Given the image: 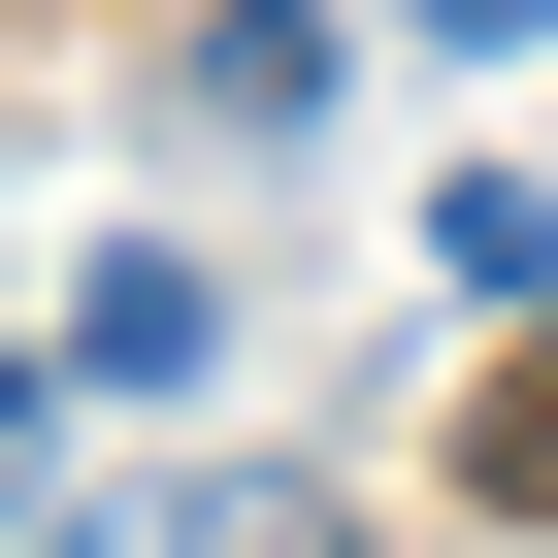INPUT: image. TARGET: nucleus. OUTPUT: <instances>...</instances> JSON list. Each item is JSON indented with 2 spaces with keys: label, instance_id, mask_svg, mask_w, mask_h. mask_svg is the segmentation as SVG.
I'll list each match as a JSON object with an SVG mask.
<instances>
[{
  "label": "nucleus",
  "instance_id": "20e7f679",
  "mask_svg": "<svg viewBox=\"0 0 558 558\" xmlns=\"http://www.w3.org/2000/svg\"><path fill=\"white\" fill-rule=\"evenodd\" d=\"M427 296H493V329H558V165H460V197H427Z\"/></svg>",
  "mask_w": 558,
  "mask_h": 558
},
{
  "label": "nucleus",
  "instance_id": "f03ea898",
  "mask_svg": "<svg viewBox=\"0 0 558 558\" xmlns=\"http://www.w3.org/2000/svg\"><path fill=\"white\" fill-rule=\"evenodd\" d=\"M165 132L197 165H296L329 132V0H197V34H165Z\"/></svg>",
  "mask_w": 558,
  "mask_h": 558
},
{
  "label": "nucleus",
  "instance_id": "f257e3e1",
  "mask_svg": "<svg viewBox=\"0 0 558 558\" xmlns=\"http://www.w3.org/2000/svg\"><path fill=\"white\" fill-rule=\"evenodd\" d=\"M34 362H66V395H197V362H230V263H197V230H99Z\"/></svg>",
  "mask_w": 558,
  "mask_h": 558
},
{
  "label": "nucleus",
  "instance_id": "7ed1b4c3",
  "mask_svg": "<svg viewBox=\"0 0 558 558\" xmlns=\"http://www.w3.org/2000/svg\"><path fill=\"white\" fill-rule=\"evenodd\" d=\"M34 558H362V525H329V493H66Z\"/></svg>",
  "mask_w": 558,
  "mask_h": 558
},
{
  "label": "nucleus",
  "instance_id": "39448f33",
  "mask_svg": "<svg viewBox=\"0 0 558 558\" xmlns=\"http://www.w3.org/2000/svg\"><path fill=\"white\" fill-rule=\"evenodd\" d=\"M0 525H66V362H0Z\"/></svg>",
  "mask_w": 558,
  "mask_h": 558
},
{
  "label": "nucleus",
  "instance_id": "423d86ee",
  "mask_svg": "<svg viewBox=\"0 0 558 558\" xmlns=\"http://www.w3.org/2000/svg\"><path fill=\"white\" fill-rule=\"evenodd\" d=\"M395 34H427V66H558V0H395Z\"/></svg>",
  "mask_w": 558,
  "mask_h": 558
}]
</instances>
